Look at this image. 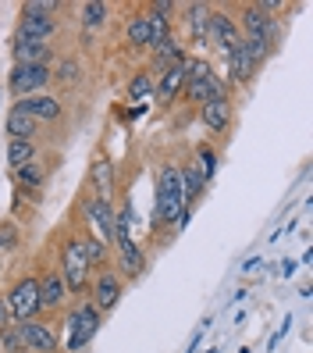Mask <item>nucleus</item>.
<instances>
[{"instance_id": "nucleus-7", "label": "nucleus", "mask_w": 313, "mask_h": 353, "mask_svg": "<svg viewBox=\"0 0 313 353\" xmlns=\"http://www.w3.org/2000/svg\"><path fill=\"white\" fill-rule=\"evenodd\" d=\"M47 82H50V68H47V65H14L11 75H8V86H11V93H14L18 100L43 93Z\"/></svg>"}, {"instance_id": "nucleus-41", "label": "nucleus", "mask_w": 313, "mask_h": 353, "mask_svg": "<svg viewBox=\"0 0 313 353\" xmlns=\"http://www.w3.org/2000/svg\"><path fill=\"white\" fill-rule=\"evenodd\" d=\"M206 353H221V350H206Z\"/></svg>"}, {"instance_id": "nucleus-8", "label": "nucleus", "mask_w": 313, "mask_h": 353, "mask_svg": "<svg viewBox=\"0 0 313 353\" xmlns=\"http://www.w3.org/2000/svg\"><path fill=\"white\" fill-rule=\"evenodd\" d=\"M18 339H22L25 353H61V339L54 336V328L43 321H14Z\"/></svg>"}, {"instance_id": "nucleus-40", "label": "nucleus", "mask_w": 313, "mask_h": 353, "mask_svg": "<svg viewBox=\"0 0 313 353\" xmlns=\"http://www.w3.org/2000/svg\"><path fill=\"white\" fill-rule=\"evenodd\" d=\"M0 261H4V246H0Z\"/></svg>"}, {"instance_id": "nucleus-28", "label": "nucleus", "mask_w": 313, "mask_h": 353, "mask_svg": "<svg viewBox=\"0 0 313 353\" xmlns=\"http://www.w3.org/2000/svg\"><path fill=\"white\" fill-rule=\"evenodd\" d=\"M146 22H150V47H160L164 39H171L168 18H160V14H153V11H146Z\"/></svg>"}, {"instance_id": "nucleus-39", "label": "nucleus", "mask_w": 313, "mask_h": 353, "mask_svg": "<svg viewBox=\"0 0 313 353\" xmlns=\"http://www.w3.org/2000/svg\"><path fill=\"white\" fill-rule=\"evenodd\" d=\"M292 272H296V261H285V264H281V275H285V279H288V275H292Z\"/></svg>"}, {"instance_id": "nucleus-2", "label": "nucleus", "mask_w": 313, "mask_h": 353, "mask_svg": "<svg viewBox=\"0 0 313 353\" xmlns=\"http://www.w3.org/2000/svg\"><path fill=\"white\" fill-rule=\"evenodd\" d=\"M100 325H103V314L86 300V303H78L75 310H68V339H65V350L68 353H78V350H86L89 343H93V336L100 332Z\"/></svg>"}, {"instance_id": "nucleus-42", "label": "nucleus", "mask_w": 313, "mask_h": 353, "mask_svg": "<svg viewBox=\"0 0 313 353\" xmlns=\"http://www.w3.org/2000/svg\"><path fill=\"white\" fill-rule=\"evenodd\" d=\"M239 353H249V346H246V350H239Z\"/></svg>"}, {"instance_id": "nucleus-23", "label": "nucleus", "mask_w": 313, "mask_h": 353, "mask_svg": "<svg viewBox=\"0 0 313 353\" xmlns=\"http://www.w3.org/2000/svg\"><path fill=\"white\" fill-rule=\"evenodd\" d=\"M29 161H39L36 143L32 139H11L8 143V164H11V172L22 168V164H29Z\"/></svg>"}, {"instance_id": "nucleus-16", "label": "nucleus", "mask_w": 313, "mask_h": 353, "mask_svg": "<svg viewBox=\"0 0 313 353\" xmlns=\"http://www.w3.org/2000/svg\"><path fill=\"white\" fill-rule=\"evenodd\" d=\"M211 39L224 50V54H232L239 43H242V32H239V26L232 22V14H211Z\"/></svg>"}, {"instance_id": "nucleus-13", "label": "nucleus", "mask_w": 313, "mask_h": 353, "mask_svg": "<svg viewBox=\"0 0 313 353\" xmlns=\"http://www.w3.org/2000/svg\"><path fill=\"white\" fill-rule=\"evenodd\" d=\"M18 111H25L32 121H57L61 118V100L50 93H36V97H22L14 103Z\"/></svg>"}, {"instance_id": "nucleus-17", "label": "nucleus", "mask_w": 313, "mask_h": 353, "mask_svg": "<svg viewBox=\"0 0 313 353\" xmlns=\"http://www.w3.org/2000/svg\"><path fill=\"white\" fill-rule=\"evenodd\" d=\"M203 125L211 132H224L228 125H232V100L228 97H214L203 103Z\"/></svg>"}, {"instance_id": "nucleus-15", "label": "nucleus", "mask_w": 313, "mask_h": 353, "mask_svg": "<svg viewBox=\"0 0 313 353\" xmlns=\"http://www.w3.org/2000/svg\"><path fill=\"white\" fill-rule=\"evenodd\" d=\"M36 282H39V303H43V310H61L65 307L68 285H65V279H61V272H43Z\"/></svg>"}, {"instance_id": "nucleus-29", "label": "nucleus", "mask_w": 313, "mask_h": 353, "mask_svg": "<svg viewBox=\"0 0 313 353\" xmlns=\"http://www.w3.org/2000/svg\"><path fill=\"white\" fill-rule=\"evenodd\" d=\"M129 43L132 47H150V22H146V14H136L129 22Z\"/></svg>"}, {"instance_id": "nucleus-32", "label": "nucleus", "mask_w": 313, "mask_h": 353, "mask_svg": "<svg viewBox=\"0 0 313 353\" xmlns=\"http://www.w3.org/2000/svg\"><path fill=\"white\" fill-rule=\"evenodd\" d=\"M153 93V75H146V72H139L132 82H129V100H139V103H146V97Z\"/></svg>"}, {"instance_id": "nucleus-6", "label": "nucleus", "mask_w": 313, "mask_h": 353, "mask_svg": "<svg viewBox=\"0 0 313 353\" xmlns=\"http://www.w3.org/2000/svg\"><path fill=\"white\" fill-rule=\"evenodd\" d=\"M182 93L203 108L206 100L224 97V82L211 72V65H206V61H193V57H189V79H185V90H182Z\"/></svg>"}, {"instance_id": "nucleus-1", "label": "nucleus", "mask_w": 313, "mask_h": 353, "mask_svg": "<svg viewBox=\"0 0 313 353\" xmlns=\"http://www.w3.org/2000/svg\"><path fill=\"white\" fill-rule=\"evenodd\" d=\"M185 214V193H182V168L178 164H160L157 172V211L153 225H178Z\"/></svg>"}, {"instance_id": "nucleus-22", "label": "nucleus", "mask_w": 313, "mask_h": 353, "mask_svg": "<svg viewBox=\"0 0 313 353\" xmlns=\"http://www.w3.org/2000/svg\"><path fill=\"white\" fill-rule=\"evenodd\" d=\"M4 129H8V136H11V139H32V136H36V129H39V121H32L25 111L11 108V114H8V121H4Z\"/></svg>"}, {"instance_id": "nucleus-12", "label": "nucleus", "mask_w": 313, "mask_h": 353, "mask_svg": "<svg viewBox=\"0 0 313 353\" xmlns=\"http://www.w3.org/2000/svg\"><path fill=\"white\" fill-rule=\"evenodd\" d=\"M11 57H14V65H47V61H50V47L39 43V39H29L22 32H14Z\"/></svg>"}, {"instance_id": "nucleus-35", "label": "nucleus", "mask_w": 313, "mask_h": 353, "mask_svg": "<svg viewBox=\"0 0 313 353\" xmlns=\"http://www.w3.org/2000/svg\"><path fill=\"white\" fill-rule=\"evenodd\" d=\"M0 246H4V250H14V246H18V228L11 221L0 225Z\"/></svg>"}, {"instance_id": "nucleus-38", "label": "nucleus", "mask_w": 313, "mask_h": 353, "mask_svg": "<svg viewBox=\"0 0 313 353\" xmlns=\"http://www.w3.org/2000/svg\"><path fill=\"white\" fill-rule=\"evenodd\" d=\"M260 264H263V261H260V257H249V261H246V264H242V272H246V275H249V272H253V268H260Z\"/></svg>"}, {"instance_id": "nucleus-36", "label": "nucleus", "mask_w": 313, "mask_h": 353, "mask_svg": "<svg viewBox=\"0 0 313 353\" xmlns=\"http://www.w3.org/2000/svg\"><path fill=\"white\" fill-rule=\"evenodd\" d=\"M61 4L57 0H36V4H22V11H32V14H47L50 18V11H57Z\"/></svg>"}, {"instance_id": "nucleus-33", "label": "nucleus", "mask_w": 313, "mask_h": 353, "mask_svg": "<svg viewBox=\"0 0 313 353\" xmlns=\"http://www.w3.org/2000/svg\"><path fill=\"white\" fill-rule=\"evenodd\" d=\"M50 79H57V82H65V86H72V82H78V61H61L57 65V72L50 75Z\"/></svg>"}, {"instance_id": "nucleus-19", "label": "nucleus", "mask_w": 313, "mask_h": 353, "mask_svg": "<svg viewBox=\"0 0 313 353\" xmlns=\"http://www.w3.org/2000/svg\"><path fill=\"white\" fill-rule=\"evenodd\" d=\"M54 18L47 14H32V11H22V22H18V32L29 36V39H39V43H47V39L54 36Z\"/></svg>"}, {"instance_id": "nucleus-26", "label": "nucleus", "mask_w": 313, "mask_h": 353, "mask_svg": "<svg viewBox=\"0 0 313 353\" xmlns=\"http://www.w3.org/2000/svg\"><path fill=\"white\" fill-rule=\"evenodd\" d=\"M203 175L193 168V164H189V168H182V193H185V207H193L196 203V196L203 193Z\"/></svg>"}, {"instance_id": "nucleus-3", "label": "nucleus", "mask_w": 313, "mask_h": 353, "mask_svg": "<svg viewBox=\"0 0 313 353\" xmlns=\"http://www.w3.org/2000/svg\"><path fill=\"white\" fill-rule=\"evenodd\" d=\"M89 261H86V254H82V239L78 236H72L68 243H65V254H61V279H65V285H68V293H75V296H82L89 289Z\"/></svg>"}, {"instance_id": "nucleus-14", "label": "nucleus", "mask_w": 313, "mask_h": 353, "mask_svg": "<svg viewBox=\"0 0 313 353\" xmlns=\"http://www.w3.org/2000/svg\"><path fill=\"white\" fill-rule=\"evenodd\" d=\"M114 164L111 157H96L89 164V185H93V200H103V203H111V193H114Z\"/></svg>"}, {"instance_id": "nucleus-34", "label": "nucleus", "mask_w": 313, "mask_h": 353, "mask_svg": "<svg viewBox=\"0 0 313 353\" xmlns=\"http://www.w3.org/2000/svg\"><path fill=\"white\" fill-rule=\"evenodd\" d=\"M0 346H4V353H25L22 339H18V328H8V332H0Z\"/></svg>"}, {"instance_id": "nucleus-27", "label": "nucleus", "mask_w": 313, "mask_h": 353, "mask_svg": "<svg viewBox=\"0 0 313 353\" xmlns=\"http://www.w3.org/2000/svg\"><path fill=\"white\" fill-rule=\"evenodd\" d=\"M78 239H82V254H86L89 268H103V261H107V243L100 236H78Z\"/></svg>"}, {"instance_id": "nucleus-10", "label": "nucleus", "mask_w": 313, "mask_h": 353, "mask_svg": "<svg viewBox=\"0 0 313 353\" xmlns=\"http://www.w3.org/2000/svg\"><path fill=\"white\" fill-rule=\"evenodd\" d=\"M242 29H246L242 39H263L267 47H274V39H278V26L270 22L267 11H260V4H249L242 11Z\"/></svg>"}, {"instance_id": "nucleus-31", "label": "nucleus", "mask_w": 313, "mask_h": 353, "mask_svg": "<svg viewBox=\"0 0 313 353\" xmlns=\"http://www.w3.org/2000/svg\"><path fill=\"white\" fill-rule=\"evenodd\" d=\"M103 18H107V4H100V0H89V4H82V26H86V29L103 26Z\"/></svg>"}, {"instance_id": "nucleus-4", "label": "nucleus", "mask_w": 313, "mask_h": 353, "mask_svg": "<svg viewBox=\"0 0 313 353\" xmlns=\"http://www.w3.org/2000/svg\"><path fill=\"white\" fill-rule=\"evenodd\" d=\"M132 211H121L118 221H114V243H118V257H121V272L129 279H139L146 272V257L139 250V243L132 239V228H129V218Z\"/></svg>"}, {"instance_id": "nucleus-20", "label": "nucleus", "mask_w": 313, "mask_h": 353, "mask_svg": "<svg viewBox=\"0 0 313 353\" xmlns=\"http://www.w3.org/2000/svg\"><path fill=\"white\" fill-rule=\"evenodd\" d=\"M211 14H214V8H206V4H189L185 22H189L193 43H206V39H211Z\"/></svg>"}, {"instance_id": "nucleus-11", "label": "nucleus", "mask_w": 313, "mask_h": 353, "mask_svg": "<svg viewBox=\"0 0 313 353\" xmlns=\"http://www.w3.org/2000/svg\"><path fill=\"white\" fill-rule=\"evenodd\" d=\"M185 79H189V57H182V61H175L171 68H164L160 72V82H157V97L164 100V103H171L182 90H185Z\"/></svg>"}, {"instance_id": "nucleus-9", "label": "nucleus", "mask_w": 313, "mask_h": 353, "mask_svg": "<svg viewBox=\"0 0 313 353\" xmlns=\"http://www.w3.org/2000/svg\"><path fill=\"white\" fill-rule=\"evenodd\" d=\"M121 293H125L121 275L111 272V268H103V272L93 279V300L89 303L100 310V314H111V310L118 307V300H121Z\"/></svg>"}, {"instance_id": "nucleus-24", "label": "nucleus", "mask_w": 313, "mask_h": 353, "mask_svg": "<svg viewBox=\"0 0 313 353\" xmlns=\"http://www.w3.org/2000/svg\"><path fill=\"white\" fill-rule=\"evenodd\" d=\"M185 57V50H182V43L178 39H164L160 47H153V65L164 72V68H171L175 61H182Z\"/></svg>"}, {"instance_id": "nucleus-5", "label": "nucleus", "mask_w": 313, "mask_h": 353, "mask_svg": "<svg viewBox=\"0 0 313 353\" xmlns=\"http://www.w3.org/2000/svg\"><path fill=\"white\" fill-rule=\"evenodd\" d=\"M8 307H11V314L14 321H36L39 314H43V303H39V282L32 275L25 279H18L11 289H8Z\"/></svg>"}, {"instance_id": "nucleus-37", "label": "nucleus", "mask_w": 313, "mask_h": 353, "mask_svg": "<svg viewBox=\"0 0 313 353\" xmlns=\"http://www.w3.org/2000/svg\"><path fill=\"white\" fill-rule=\"evenodd\" d=\"M8 328H14V314H11L4 293H0V332H8Z\"/></svg>"}, {"instance_id": "nucleus-18", "label": "nucleus", "mask_w": 313, "mask_h": 353, "mask_svg": "<svg viewBox=\"0 0 313 353\" xmlns=\"http://www.w3.org/2000/svg\"><path fill=\"white\" fill-rule=\"evenodd\" d=\"M86 218L100 228V239H103V243H114V221H118V214H114L111 203H103V200L86 203Z\"/></svg>"}, {"instance_id": "nucleus-30", "label": "nucleus", "mask_w": 313, "mask_h": 353, "mask_svg": "<svg viewBox=\"0 0 313 353\" xmlns=\"http://www.w3.org/2000/svg\"><path fill=\"white\" fill-rule=\"evenodd\" d=\"M193 168L203 175V182H211V179H214V172H217V154H214L211 147H199V150H196V164H193Z\"/></svg>"}, {"instance_id": "nucleus-21", "label": "nucleus", "mask_w": 313, "mask_h": 353, "mask_svg": "<svg viewBox=\"0 0 313 353\" xmlns=\"http://www.w3.org/2000/svg\"><path fill=\"white\" fill-rule=\"evenodd\" d=\"M224 57H228V79H232V82H249V79L257 75V61L246 54L242 43L232 54H224Z\"/></svg>"}, {"instance_id": "nucleus-25", "label": "nucleus", "mask_w": 313, "mask_h": 353, "mask_svg": "<svg viewBox=\"0 0 313 353\" xmlns=\"http://www.w3.org/2000/svg\"><path fill=\"white\" fill-rule=\"evenodd\" d=\"M43 179H47V172L39 161H29L22 168H14V182L22 185V190H36V185H43Z\"/></svg>"}]
</instances>
